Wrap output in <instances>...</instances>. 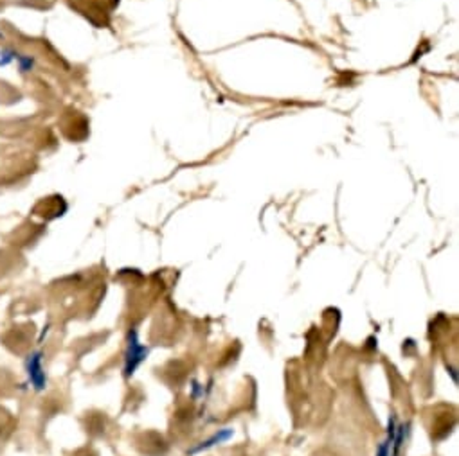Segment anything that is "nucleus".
<instances>
[{"instance_id": "nucleus-5", "label": "nucleus", "mask_w": 459, "mask_h": 456, "mask_svg": "<svg viewBox=\"0 0 459 456\" xmlns=\"http://www.w3.org/2000/svg\"><path fill=\"white\" fill-rule=\"evenodd\" d=\"M16 61H19V67H20V71L22 72H29L31 69H33V58H31V56H24V54H16V58H15Z\"/></svg>"}, {"instance_id": "nucleus-2", "label": "nucleus", "mask_w": 459, "mask_h": 456, "mask_svg": "<svg viewBox=\"0 0 459 456\" xmlns=\"http://www.w3.org/2000/svg\"><path fill=\"white\" fill-rule=\"evenodd\" d=\"M27 374H29L31 382L36 390L45 388V372L41 368V354L34 353L31 354L29 361H27Z\"/></svg>"}, {"instance_id": "nucleus-1", "label": "nucleus", "mask_w": 459, "mask_h": 456, "mask_svg": "<svg viewBox=\"0 0 459 456\" xmlns=\"http://www.w3.org/2000/svg\"><path fill=\"white\" fill-rule=\"evenodd\" d=\"M148 353V347L142 345L141 341H139L137 330H130V334H128L127 354H124V375H127V378L134 375V372L137 370L139 365L146 360Z\"/></svg>"}, {"instance_id": "nucleus-3", "label": "nucleus", "mask_w": 459, "mask_h": 456, "mask_svg": "<svg viewBox=\"0 0 459 456\" xmlns=\"http://www.w3.org/2000/svg\"><path fill=\"white\" fill-rule=\"evenodd\" d=\"M235 435V431L231 430V427H224V430H218L217 433L213 435V437H209L207 440L200 442L198 445H194V447H191L189 451H187V455H197V452H202V451H207V449L214 447V445H220L224 444V442H227L229 438Z\"/></svg>"}, {"instance_id": "nucleus-4", "label": "nucleus", "mask_w": 459, "mask_h": 456, "mask_svg": "<svg viewBox=\"0 0 459 456\" xmlns=\"http://www.w3.org/2000/svg\"><path fill=\"white\" fill-rule=\"evenodd\" d=\"M395 433H396V419H395V415H391L389 417V422H388V437H385V440L378 445L377 456H391V447H393V440H395Z\"/></svg>"}, {"instance_id": "nucleus-6", "label": "nucleus", "mask_w": 459, "mask_h": 456, "mask_svg": "<svg viewBox=\"0 0 459 456\" xmlns=\"http://www.w3.org/2000/svg\"><path fill=\"white\" fill-rule=\"evenodd\" d=\"M15 58H16L15 51H9V49L0 51V67H6V65H9L11 61H15Z\"/></svg>"}]
</instances>
